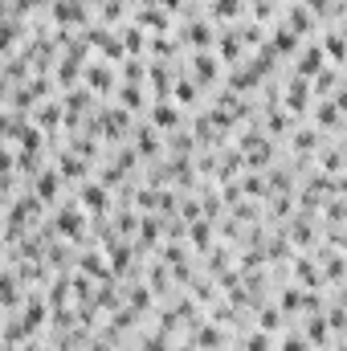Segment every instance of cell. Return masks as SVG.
<instances>
[{"instance_id": "6da1fadb", "label": "cell", "mask_w": 347, "mask_h": 351, "mask_svg": "<svg viewBox=\"0 0 347 351\" xmlns=\"http://www.w3.org/2000/svg\"><path fill=\"white\" fill-rule=\"evenodd\" d=\"M290 269H294V278H298V286H307V290H319L323 282H327V274L319 269L315 258H307V254H298V258H290Z\"/></svg>"}, {"instance_id": "7a4b0ae2", "label": "cell", "mask_w": 347, "mask_h": 351, "mask_svg": "<svg viewBox=\"0 0 347 351\" xmlns=\"http://www.w3.org/2000/svg\"><path fill=\"white\" fill-rule=\"evenodd\" d=\"M127 127H131V110H123V106L98 110V135H106V139H119Z\"/></svg>"}, {"instance_id": "3957f363", "label": "cell", "mask_w": 347, "mask_h": 351, "mask_svg": "<svg viewBox=\"0 0 347 351\" xmlns=\"http://www.w3.org/2000/svg\"><path fill=\"white\" fill-rule=\"evenodd\" d=\"M225 343V327L221 323H192V348H200V351H217Z\"/></svg>"}, {"instance_id": "277c9868", "label": "cell", "mask_w": 347, "mask_h": 351, "mask_svg": "<svg viewBox=\"0 0 347 351\" xmlns=\"http://www.w3.org/2000/svg\"><path fill=\"white\" fill-rule=\"evenodd\" d=\"M311 94H315V90H311V82H307L302 74H294V78L286 82V94H282V106L298 114V110H307V102H311Z\"/></svg>"}, {"instance_id": "5b68a950", "label": "cell", "mask_w": 347, "mask_h": 351, "mask_svg": "<svg viewBox=\"0 0 347 351\" xmlns=\"http://www.w3.org/2000/svg\"><path fill=\"white\" fill-rule=\"evenodd\" d=\"M323 66H327V49H323V45H307V49L294 58V74H302V78H315Z\"/></svg>"}, {"instance_id": "8992f818", "label": "cell", "mask_w": 347, "mask_h": 351, "mask_svg": "<svg viewBox=\"0 0 347 351\" xmlns=\"http://www.w3.org/2000/svg\"><path fill=\"white\" fill-rule=\"evenodd\" d=\"M53 225H58V233H66V237H74V241L86 237V217H82V208H58Z\"/></svg>"}, {"instance_id": "52a82bcc", "label": "cell", "mask_w": 347, "mask_h": 351, "mask_svg": "<svg viewBox=\"0 0 347 351\" xmlns=\"http://www.w3.org/2000/svg\"><path fill=\"white\" fill-rule=\"evenodd\" d=\"M29 188L49 204V200H58V192H62V172H58V168H41V172L29 180Z\"/></svg>"}, {"instance_id": "ba28073f", "label": "cell", "mask_w": 347, "mask_h": 351, "mask_svg": "<svg viewBox=\"0 0 347 351\" xmlns=\"http://www.w3.org/2000/svg\"><path fill=\"white\" fill-rule=\"evenodd\" d=\"M147 123H156L160 131H176L180 127V110H176L172 98H156L152 110H147Z\"/></svg>"}, {"instance_id": "9c48e42d", "label": "cell", "mask_w": 347, "mask_h": 351, "mask_svg": "<svg viewBox=\"0 0 347 351\" xmlns=\"http://www.w3.org/2000/svg\"><path fill=\"white\" fill-rule=\"evenodd\" d=\"M184 41H188V45H196V53H204L208 45H217V33H213V25H208V21H196V16H192V21L184 25Z\"/></svg>"}, {"instance_id": "30bf717a", "label": "cell", "mask_w": 347, "mask_h": 351, "mask_svg": "<svg viewBox=\"0 0 347 351\" xmlns=\"http://www.w3.org/2000/svg\"><path fill=\"white\" fill-rule=\"evenodd\" d=\"M302 335L311 339V348H327V339H331V319H327V311H315V315H307V327H302Z\"/></svg>"}, {"instance_id": "8fae6325", "label": "cell", "mask_w": 347, "mask_h": 351, "mask_svg": "<svg viewBox=\"0 0 347 351\" xmlns=\"http://www.w3.org/2000/svg\"><path fill=\"white\" fill-rule=\"evenodd\" d=\"M147 82H152V94H156V98H172L176 74L168 70V62H152V70H147Z\"/></svg>"}, {"instance_id": "7c38bea8", "label": "cell", "mask_w": 347, "mask_h": 351, "mask_svg": "<svg viewBox=\"0 0 347 351\" xmlns=\"http://www.w3.org/2000/svg\"><path fill=\"white\" fill-rule=\"evenodd\" d=\"M106 262H110V269H119V274L123 269H135V250L123 237H110L106 241Z\"/></svg>"}, {"instance_id": "4fadbf2b", "label": "cell", "mask_w": 347, "mask_h": 351, "mask_svg": "<svg viewBox=\"0 0 347 351\" xmlns=\"http://www.w3.org/2000/svg\"><path fill=\"white\" fill-rule=\"evenodd\" d=\"M160 143H164V139H160V127H156V123H143V127L135 131V152H139L143 160L160 156Z\"/></svg>"}, {"instance_id": "5bb4252c", "label": "cell", "mask_w": 347, "mask_h": 351, "mask_svg": "<svg viewBox=\"0 0 347 351\" xmlns=\"http://www.w3.org/2000/svg\"><path fill=\"white\" fill-rule=\"evenodd\" d=\"M53 21L58 25H82L86 21V0H53Z\"/></svg>"}, {"instance_id": "9a60e30c", "label": "cell", "mask_w": 347, "mask_h": 351, "mask_svg": "<svg viewBox=\"0 0 347 351\" xmlns=\"http://www.w3.org/2000/svg\"><path fill=\"white\" fill-rule=\"evenodd\" d=\"M188 245H192L196 254H208V250H213V221H208V217H200V221L188 225Z\"/></svg>"}, {"instance_id": "2e32d148", "label": "cell", "mask_w": 347, "mask_h": 351, "mask_svg": "<svg viewBox=\"0 0 347 351\" xmlns=\"http://www.w3.org/2000/svg\"><path fill=\"white\" fill-rule=\"evenodd\" d=\"M82 204H86L90 213H98V217H102V213L110 208V188H106V184H94V180L82 184Z\"/></svg>"}, {"instance_id": "e0dca14e", "label": "cell", "mask_w": 347, "mask_h": 351, "mask_svg": "<svg viewBox=\"0 0 347 351\" xmlns=\"http://www.w3.org/2000/svg\"><path fill=\"white\" fill-rule=\"evenodd\" d=\"M82 74H86V90H98V94H110V90H115V82H110L115 74H110L106 62H90Z\"/></svg>"}, {"instance_id": "ac0fdd59", "label": "cell", "mask_w": 347, "mask_h": 351, "mask_svg": "<svg viewBox=\"0 0 347 351\" xmlns=\"http://www.w3.org/2000/svg\"><path fill=\"white\" fill-rule=\"evenodd\" d=\"M286 233H290V241H294L298 250H307V245L315 241V225H311V213H298V217L286 225Z\"/></svg>"}, {"instance_id": "d6986e66", "label": "cell", "mask_w": 347, "mask_h": 351, "mask_svg": "<svg viewBox=\"0 0 347 351\" xmlns=\"http://www.w3.org/2000/svg\"><path fill=\"white\" fill-rule=\"evenodd\" d=\"M33 123H37L41 131H58V127L66 123V114H62V106H58V102H41V106L33 110Z\"/></svg>"}, {"instance_id": "ffe728a7", "label": "cell", "mask_w": 347, "mask_h": 351, "mask_svg": "<svg viewBox=\"0 0 347 351\" xmlns=\"http://www.w3.org/2000/svg\"><path fill=\"white\" fill-rule=\"evenodd\" d=\"M217 70H221V66H217V58H213L208 49H204V53H192V78H196L200 86H204V82H213V78H217Z\"/></svg>"}, {"instance_id": "44dd1931", "label": "cell", "mask_w": 347, "mask_h": 351, "mask_svg": "<svg viewBox=\"0 0 347 351\" xmlns=\"http://www.w3.org/2000/svg\"><path fill=\"white\" fill-rule=\"evenodd\" d=\"M70 290H74V282H70V274H58V278L49 282V290H45V298H49V306H53V311H62V306L70 302Z\"/></svg>"}, {"instance_id": "7402d4cb", "label": "cell", "mask_w": 347, "mask_h": 351, "mask_svg": "<svg viewBox=\"0 0 347 351\" xmlns=\"http://www.w3.org/2000/svg\"><path fill=\"white\" fill-rule=\"evenodd\" d=\"M311 90H315L319 98H331V94L339 90V70H335V66H323V70L315 74V82H311Z\"/></svg>"}, {"instance_id": "603a6c76", "label": "cell", "mask_w": 347, "mask_h": 351, "mask_svg": "<svg viewBox=\"0 0 347 351\" xmlns=\"http://www.w3.org/2000/svg\"><path fill=\"white\" fill-rule=\"evenodd\" d=\"M298 41H302V37H298V33H294L290 25H282V29H274V37H270V45L278 49V58H286V53H294V49H298Z\"/></svg>"}, {"instance_id": "cb8c5ba5", "label": "cell", "mask_w": 347, "mask_h": 351, "mask_svg": "<svg viewBox=\"0 0 347 351\" xmlns=\"http://www.w3.org/2000/svg\"><path fill=\"white\" fill-rule=\"evenodd\" d=\"M217 53H221L225 62H233V66H237V62H241V33H233V29H229V33H221V37H217Z\"/></svg>"}, {"instance_id": "d4e9b609", "label": "cell", "mask_w": 347, "mask_h": 351, "mask_svg": "<svg viewBox=\"0 0 347 351\" xmlns=\"http://www.w3.org/2000/svg\"><path fill=\"white\" fill-rule=\"evenodd\" d=\"M290 139H294V152H298V156H311V152L319 147V131H315V127H294Z\"/></svg>"}, {"instance_id": "484cf974", "label": "cell", "mask_w": 347, "mask_h": 351, "mask_svg": "<svg viewBox=\"0 0 347 351\" xmlns=\"http://www.w3.org/2000/svg\"><path fill=\"white\" fill-rule=\"evenodd\" d=\"M319 168L331 176V172H347V156H344V147H323L319 152Z\"/></svg>"}, {"instance_id": "4316f807", "label": "cell", "mask_w": 347, "mask_h": 351, "mask_svg": "<svg viewBox=\"0 0 347 351\" xmlns=\"http://www.w3.org/2000/svg\"><path fill=\"white\" fill-rule=\"evenodd\" d=\"M315 127H339V106L331 98H319L315 102Z\"/></svg>"}, {"instance_id": "83f0119b", "label": "cell", "mask_w": 347, "mask_h": 351, "mask_svg": "<svg viewBox=\"0 0 347 351\" xmlns=\"http://www.w3.org/2000/svg\"><path fill=\"white\" fill-rule=\"evenodd\" d=\"M139 25H152V29H168V8H164V4H152V0H143Z\"/></svg>"}, {"instance_id": "f1b7e54d", "label": "cell", "mask_w": 347, "mask_h": 351, "mask_svg": "<svg viewBox=\"0 0 347 351\" xmlns=\"http://www.w3.org/2000/svg\"><path fill=\"white\" fill-rule=\"evenodd\" d=\"M319 45L327 49V58H331V62H347V37L339 33V29H331V33H327Z\"/></svg>"}, {"instance_id": "f546056e", "label": "cell", "mask_w": 347, "mask_h": 351, "mask_svg": "<svg viewBox=\"0 0 347 351\" xmlns=\"http://www.w3.org/2000/svg\"><path fill=\"white\" fill-rule=\"evenodd\" d=\"M147 70H152V66H143V58H127V62H123V82L143 86V82H147Z\"/></svg>"}, {"instance_id": "4dcf8cb0", "label": "cell", "mask_w": 347, "mask_h": 351, "mask_svg": "<svg viewBox=\"0 0 347 351\" xmlns=\"http://www.w3.org/2000/svg\"><path fill=\"white\" fill-rule=\"evenodd\" d=\"M58 172L70 176V180H78V176H86V160L74 156V152H62V156H58Z\"/></svg>"}, {"instance_id": "1f68e13d", "label": "cell", "mask_w": 347, "mask_h": 351, "mask_svg": "<svg viewBox=\"0 0 347 351\" xmlns=\"http://www.w3.org/2000/svg\"><path fill=\"white\" fill-rule=\"evenodd\" d=\"M282 319H286V311H282V306H261V302H258V327H261V331H270V335H274V331L282 327Z\"/></svg>"}, {"instance_id": "d6a6232c", "label": "cell", "mask_w": 347, "mask_h": 351, "mask_svg": "<svg viewBox=\"0 0 347 351\" xmlns=\"http://www.w3.org/2000/svg\"><path fill=\"white\" fill-rule=\"evenodd\" d=\"M286 25L298 33V37H307L311 29H315V16H311V8H290V16H286Z\"/></svg>"}, {"instance_id": "836d02e7", "label": "cell", "mask_w": 347, "mask_h": 351, "mask_svg": "<svg viewBox=\"0 0 347 351\" xmlns=\"http://www.w3.org/2000/svg\"><path fill=\"white\" fill-rule=\"evenodd\" d=\"M302 302H307V290H302V286H286L278 306H282L286 315H298V311H302Z\"/></svg>"}, {"instance_id": "e575fe53", "label": "cell", "mask_w": 347, "mask_h": 351, "mask_svg": "<svg viewBox=\"0 0 347 351\" xmlns=\"http://www.w3.org/2000/svg\"><path fill=\"white\" fill-rule=\"evenodd\" d=\"M119 37H123V45H127V53H131V58H139V53H143V25H127Z\"/></svg>"}, {"instance_id": "d590c367", "label": "cell", "mask_w": 347, "mask_h": 351, "mask_svg": "<svg viewBox=\"0 0 347 351\" xmlns=\"http://www.w3.org/2000/svg\"><path fill=\"white\" fill-rule=\"evenodd\" d=\"M176 102H196V98H200V82H196V78H184V74H180V78H176Z\"/></svg>"}, {"instance_id": "8d00e7d4", "label": "cell", "mask_w": 347, "mask_h": 351, "mask_svg": "<svg viewBox=\"0 0 347 351\" xmlns=\"http://www.w3.org/2000/svg\"><path fill=\"white\" fill-rule=\"evenodd\" d=\"M78 66H82V62H74V58H62V62H58V82L66 90H74V82H78Z\"/></svg>"}, {"instance_id": "74e56055", "label": "cell", "mask_w": 347, "mask_h": 351, "mask_svg": "<svg viewBox=\"0 0 347 351\" xmlns=\"http://www.w3.org/2000/svg\"><path fill=\"white\" fill-rule=\"evenodd\" d=\"M265 184H270V192H278V196H290V172H286V168H270Z\"/></svg>"}, {"instance_id": "f35d334b", "label": "cell", "mask_w": 347, "mask_h": 351, "mask_svg": "<svg viewBox=\"0 0 347 351\" xmlns=\"http://www.w3.org/2000/svg\"><path fill=\"white\" fill-rule=\"evenodd\" d=\"M265 127H270V131H294V123H290L286 106H270V114H265Z\"/></svg>"}, {"instance_id": "ab89813d", "label": "cell", "mask_w": 347, "mask_h": 351, "mask_svg": "<svg viewBox=\"0 0 347 351\" xmlns=\"http://www.w3.org/2000/svg\"><path fill=\"white\" fill-rule=\"evenodd\" d=\"M119 102H123V106H131V110H139V106L147 102V98H143V86H131V82H123V86H119Z\"/></svg>"}, {"instance_id": "60d3db41", "label": "cell", "mask_w": 347, "mask_h": 351, "mask_svg": "<svg viewBox=\"0 0 347 351\" xmlns=\"http://www.w3.org/2000/svg\"><path fill=\"white\" fill-rule=\"evenodd\" d=\"M274 348V339H270V331H261V327H254L250 335H246V343H241V351H270Z\"/></svg>"}, {"instance_id": "b9f144b4", "label": "cell", "mask_w": 347, "mask_h": 351, "mask_svg": "<svg viewBox=\"0 0 347 351\" xmlns=\"http://www.w3.org/2000/svg\"><path fill=\"white\" fill-rule=\"evenodd\" d=\"M241 192H246V196H265V192H270V184H265V176H258L254 168H250L246 180H241Z\"/></svg>"}, {"instance_id": "7bdbcfd3", "label": "cell", "mask_w": 347, "mask_h": 351, "mask_svg": "<svg viewBox=\"0 0 347 351\" xmlns=\"http://www.w3.org/2000/svg\"><path fill=\"white\" fill-rule=\"evenodd\" d=\"M168 274H172V269H168V262L160 258V262L152 265V278H147V286H152V290H168V286H172V278H168Z\"/></svg>"}, {"instance_id": "ee69618b", "label": "cell", "mask_w": 347, "mask_h": 351, "mask_svg": "<svg viewBox=\"0 0 347 351\" xmlns=\"http://www.w3.org/2000/svg\"><path fill=\"white\" fill-rule=\"evenodd\" d=\"M233 221H241V225H258V204H254V200H237V204H233Z\"/></svg>"}, {"instance_id": "f6af8a7d", "label": "cell", "mask_w": 347, "mask_h": 351, "mask_svg": "<svg viewBox=\"0 0 347 351\" xmlns=\"http://www.w3.org/2000/svg\"><path fill=\"white\" fill-rule=\"evenodd\" d=\"M156 241H160V225H156L152 217H143V221H139V245H143V250H152Z\"/></svg>"}, {"instance_id": "bcb514c9", "label": "cell", "mask_w": 347, "mask_h": 351, "mask_svg": "<svg viewBox=\"0 0 347 351\" xmlns=\"http://www.w3.org/2000/svg\"><path fill=\"white\" fill-rule=\"evenodd\" d=\"M127 302H131V306H135V311L143 315V311L152 306V286H135V290L127 294Z\"/></svg>"}, {"instance_id": "7dc6e473", "label": "cell", "mask_w": 347, "mask_h": 351, "mask_svg": "<svg viewBox=\"0 0 347 351\" xmlns=\"http://www.w3.org/2000/svg\"><path fill=\"white\" fill-rule=\"evenodd\" d=\"M204 265H208L213 274H225V269H229V250H208V254H204Z\"/></svg>"}, {"instance_id": "c3c4849f", "label": "cell", "mask_w": 347, "mask_h": 351, "mask_svg": "<svg viewBox=\"0 0 347 351\" xmlns=\"http://www.w3.org/2000/svg\"><path fill=\"white\" fill-rule=\"evenodd\" d=\"M241 12V0H213V16H221V21H233Z\"/></svg>"}, {"instance_id": "681fc988", "label": "cell", "mask_w": 347, "mask_h": 351, "mask_svg": "<svg viewBox=\"0 0 347 351\" xmlns=\"http://www.w3.org/2000/svg\"><path fill=\"white\" fill-rule=\"evenodd\" d=\"M139 351H172L168 331H152V335H143V348H139Z\"/></svg>"}, {"instance_id": "f907efd6", "label": "cell", "mask_w": 347, "mask_h": 351, "mask_svg": "<svg viewBox=\"0 0 347 351\" xmlns=\"http://www.w3.org/2000/svg\"><path fill=\"white\" fill-rule=\"evenodd\" d=\"M147 45H152V53H156V58H164V62H168V58H176V45L164 37V33H160V37H152Z\"/></svg>"}, {"instance_id": "816d5d0a", "label": "cell", "mask_w": 347, "mask_h": 351, "mask_svg": "<svg viewBox=\"0 0 347 351\" xmlns=\"http://www.w3.org/2000/svg\"><path fill=\"white\" fill-rule=\"evenodd\" d=\"M90 94H94V90H66V106H70V110H82V106H90Z\"/></svg>"}, {"instance_id": "f5cc1de1", "label": "cell", "mask_w": 347, "mask_h": 351, "mask_svg": "<svg viewBox=\"0 0 347 351\" xmlns=\"http://www.w3.org/2000/svg\"><path fill=\"white\" fill-rule=\"evenodd\" d=\"M188 152H192V135L176 131V135H172V156H188Z\"/></svg>"}, {"instance_id": "db71d44e", "label": "cell", "mask_w": 347, "mask_h": 351, "mask_svg": "<svg viewBox=\"0 0 347 351\" xmlns=\"http://www.w3.org/2000/svg\"><path fill=\"white\" fill-rule=\"evenodd\" d=\"M282 351H311V339L307 335H286L282 339Z\"/></svg>"}, {"instance_id": "11a10c76", "label": "cell", "mask_w": 347, "mask_h": 351, "mask_svg": "<svg viewBox=\"0 0 347 351\" xmlns=\"http://www.w3.org/2000/svg\"><path fill=\"white\" fill-rule=\"evenodd\" d=\"M164 262L168 265H184V245H164Z\"/></svg>"}, {"instance_id": "9f6ffc18", "label": "cell", "mask_w": 347, "mask_h": 351, "mask_svg": "<svg viewBox=\"0 0 347 351\" xmlns=\"http://www.w3.org/2000/svg\"><path fill=\"white\" fill-rule=\"evenodd\" d=\"M327 217H331V221H344V217H347V204H344V200H331V204H327Z\"/></svg>"}, {"instance_id": "6f0895ef", "label": "cell", "mask_w": 347, "mask_h": 351, "mask_svg": "<svg viewBox=\"0 0 347 351\" xmlns=\"http://www.w3.org/2000/svg\"><path fill=\"white\" fill-rule=\"evenodd\" d=\"M119 16H123V0H110V4H106V25H115Z\"/></svg>"}, {"instance_id": "680465c9", "label": "cell", "mask_w": 347, "mask_h": 351, "mask_svg": "<svg viewBox=\"0 0 347 351\" xmlns=\"http://www.w3.org/2000/svg\"><path fill=\"white\" fill-rule=\"evenodd\" d=\"M327 4H331V0H307V8L319 12V16H327Z\"/></svg>"}, {"instance_id": "91938a15", "label": "cell", "mask_w": 347, "mask_h": 351, "mask_svg": "<svg viewBox=\"0 0 347 351\" xmlns=\"http://www.w3.org/2000/svg\"><path fill=\"white\" fill-rule=\"evenodd\" d=\"M331 102H335L339 110H347V86H344V90H335V98H331Z\"/></svg>"}, {"instance_id": "94428289", "label": "cell", "mask_w": 347, "mask_h": 351, "mask_svg": "<svg viewBox=\"0 0 347 351\" xmlns=\"http://www.w3.org/2000/svg\"><path fill=\"white\" fill-rule=\"evenodd\" d=\"M164 8L172 12V8H188V0H164Z\"/></svg>"}, {"instance_id": "6125c7cd", "label": "cell", "mask_w": 347, "mask_h": 351, "mask_svg": "<svg viewBox=\"0 0 347 351\" xmlns=\"http://www.w3.org/2000/svg\"><path fill=\"white\" fill-rule=\"evenodd\" d=\"M180 351H200V348H192V343H188V348H180Z\"/></svg>"}, {"instance_id": "be15d7a7", "label": "cell", "mask_w": 347, "mask_h": 351, "mask_svg": "<svg viewBox=\"0 0 347 351\" xmlns=\"http://www.w3.org/2000/svg\"><path fill=\"white\" fill-rule=\"evenodd\" d=\"M344 37H347V21H344Z\"/></svg>"}]
</instances>
